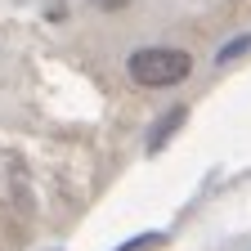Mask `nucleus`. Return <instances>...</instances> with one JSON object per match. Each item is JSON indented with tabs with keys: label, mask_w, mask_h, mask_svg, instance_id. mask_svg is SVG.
Wrapping results in <instances>:
<instances>
[{
	"label": "nucleus",
	"mask_w": 251,
	"mask_h": 251,
	"mask_svg": "<svg viewBox=\"0 0 251 251\" xmlns=\"http://www.w3.org/2000/svg\"><path fill=\"white\" fill-rule=\"evenodd\" d=\"M251 50V36H238V41H229L225 50H220V63H229V58H238V54H247Z\"/></svg>",
	"instance_id": "7ed1b4c3"
},
{
	"label": "nucleus",
	"mask_w": 251,
	"mask_h": 251,
	"mask_svg": "<svg viewBox=\"0 0 251 251\" xmlns=\"http://www.w3.org/2000/svg\"><path fill=\"white\" fill-rule=\"evenodd\" d=\"M162 242V233H144V238H130L126 247H117V251H148V247H157Z\"/></svg>",
	"instance_id": "20e7f679"
},
{
	"label": "nucleus",
	"mask_w": 251,
	"mask_h": 251,
	"mask_svg": "<svg viewBox=\"0 0 251 251\" xmlns=\"http://www.w3.org/2000/svg\"><path fill=\"white\" fill-rule=\"evenodd\" d=\"M184 117H188V108L179 103V108H171V112H166L162 121H157L152 130H148V152H162V148L171 144V135H175L179 126H184Z\"/></svg>",
	"instance_id": "f03ea898"
},
{
	"label": "nucleus",
	"mask_w": 251,
	"mask_h": 251,
	"mask_svg": "<svg viewBox=\"0 0 251 251\" xmlns=\"http://www.w3.org/2000/svg\"><path fill=\"white\" fill-rule=\"evenodd\" d=\"M126 72H130L135 85L144 90H166L175 81H184L188 72H193V58H188L184 50H135L130 58H126Z\"/></svg>",
	"instance_id": "f257e3e1"
}]
</instances>
